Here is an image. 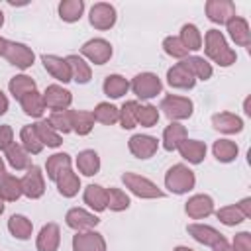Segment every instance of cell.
Listing matches in <instances>:
<instances>
[{"instance_id":"9a60e30c","label":"cell","mask_w":251,"mask_h":251,"mask_svg":"<svg viewBox=\"0 0 251 251\" xmlns=\"http://www.w3.org/2000/svg\"><path fill=\"white\" fill-rule=\"evenodd\" d=\"M73 251H106V241L102 233L94 229L76 231V235H73Z\"/></svg>"},{"instance_id":"ac0fdd59","label":"cell","mask_w":251,"mask_h":251,"mask_svg":"<svg viewBox=\"0 0 251 251\" xmlns=\"http://www.w3.org/2000/svg\"><path fill=\"white\" fill-rule=\"evenodd\" d=\"M41 63L45 67V71L59 82L67 84L71 82V71H69V65L65 61V57H59V55H41Z\"/></svg>"},{"instance_id":"f546056e","label":"cell","mask_w":251,"mask_h":251,"mask_svg":"<svg viewBox=\"0 0 251 251\" xmlns=\"http://www.w3.org/2000/svg\"><path fill=\"white\" fill-rule=\"evenodd\" d=\"M186 139V127L178 122H171L163 131V147L167 151H175Z\"/></svg>"},{"instance_id":"681fc988","label":"cell","mask_w":251,"mask_h":251,"mask_svg":"<svg viewBox=\"0 0 251 251\" xmlns=\"http://www.w3.org/2000/svg\"><path fill=\"white\" fill-rule=\"evenodd\" d=\"M231 247H233V251H251V233L249 231H239L233 237Z\"/></svg>"},{"instance_id":"c3c4849f","label":"cell","mask_w":251,"mask_h":251,"mask_svg":"<svg viewBox=\"0 0 251 251\" xmlns=\"http://www.w3.org/2000/svg\"><path fill=\"white\" fill-rule=\"evenodd\" d=\"M216 218H218L224 226H237V224H241V222L245 220L243 214L237 210L235 204H231V206H224V208L216 210Z\"/></svg>"},{"instance_id":"4dcf8cb0","label":"cell","mask_w":251,"mask_h":251,"mask_svg":"<svg viewBox=\"0 0 251 251\" xmlns=\"http://www.w3.org/2000/svg\"><path fill=\"white\" fill-rule=\"evenodd\" d=\"M20 196H24L22 192V180L14 175H4L0 178V198L4 202H16Z\"/></svg>"},{"instance_id":"e575fe53","label":"cell","mask_w":251,"mask_h":251,"mask_svg":"<svg viewBox=\"0 0 251 251\" xmlns=\"http://www.w3.org/2000/svg\"><path fill=\"white\" fill-rule=\"evenodd\" d=\"M71 127L78 135H88L94 127V116L86 110H71Z\"/></svg>"},{"instance_id":"91938a15","label":"cell","mask_w":251,"mask_h":251,"mask_svg":"<svg viewBox=\"0 0 251 251\" xmlns=\"http://www.w3.org/2000/svg\"><path fill=\"white\" fill-rule=\"evenodd\" d=\"M2 214H4V200L0 198V216H2Z\"/></svg>"},{"instance_id":"bcb514c9","label":"cell","mask_w":251,"mask_h":251,"mask_svg":"<svg viewBox=\"0 0 251 251\" xmlns=\"http://www.w3.org/2000/svg\"><path fill=\"white\" fill-rule=\"evenodd\" d=\"M47 122H49V126L57 133H69V131H73V127H71V110L51 112V116L47 118Z\"/></svg>"},{"instance_id":"e0dca14e","label":"cell","mask_w":251,"mask_h":251,"mask_svg":"<svg viewBox=\"0 0 251 251\" xmlns=\"http://www.w3.org/2000/svg\"><path fill=\"white\" fill-rule=\"evenodd\" d=\"M59 243H61V229H59V226L53 224V222L45 224L39 229L37 239H35L37 251H57L59 249Z\"/></svg>"},{"instance_id":"52a82bcc","label":"cell","mask_w":251,"mask_h":251,"mask_svg":"<svg viewBox=\"0 0 251 251\" xmlns=\"http://www.w3.org/2000/svg\"><path fill=\"white\" fill-rule=\"evenodd\" d=\"M118 20V14H116V8L108 2H96L92 8H90V14H88V22L94 29H100V31H106L110 27H114Z\"/></svg>"},{"instance_id":"ee69618b","label":"cell","mask_w":251,"mask_h":251,"mask_svg":"<svg viewBox=\"0 0 251 251\" xmlns=\"http://www.w3.org/2000/svg\"><path fill=\"white\" fill-rule=\"evenodd\" d=\"M137 106L139 102L137 100H126L124 106L120 108V116H118V122L122 124L124 129H133L137 126Z\"/></svg>"},{"instance_id":"680465c9","label":"cell","mask_w":251,"mask_h":251,"mask_svg":"<svg viewBox=\"0 0 251 251\" xmlns=\"http://www.w3.org/2000/svg\"><path fill=\"white\" fill-rule=\"evenodd\" d=\"M6 175V167H4V161H2V157H0V178Z\"/></svg>"},{"instance_id":"f6af8a7d","label":"cell","mask_w":251,"mask_h":251,"mask_svg":"<svg viewBox=\"0 0 251 251\" xmlns=\"http://www.w3.org/2000/svg\"><path fill=\"white\" fill-rule=\"evenodd\" d=\"M137 124L143 127H153L159 122V110L153 104H139L137 106Z\"/></svg>"},{"instance_id":"d4e9b609","label":"cell","mask_w":251,"mask_h":251,"mask_svg":"<svg viewBox=\"0 0 251 251\" xmlns=\"http://www.w3.org/2000/svg\"><path fill=\"white\" fill-rule=\"evenodd\" d=\"M76 169L84 176H94L100 171V157L94 149H82L76 155Z\"/></svg>"},{"instance_id":"8fae6325","label":"cell","mask_w":251,"mask_h":251,"mask_svg":"<svg viewBox=\"0 0 251 251\" xmlns=\"http://www.w3.org/2000/svg\"><path fill=\"white\" fill-rule=\"evenodd\" d=\"M65 222L75 231H86V229H94L100 224V218L84 208H71L65 214Z\"/></svg>"},{"instance_id":"7a4b0ae2","label":"cell","mask_w":251,"mask_h":251,"mask_svg":"<svg viewBox=\"0 0 251 251\" xmlns=\"http://www.w3.org/2000/svg\"><path fill=\"white\" fill-rule=\"evenodd\" d=\"M196 184V176L194 173L182 165V163H176L173 165L167 173H165V186L169 188V192L173 194H186L188 190H192Z\"/></svg>"},{"instance_id":"94428289","label":"cell","mask_w":251,"mask_h":251,"mask_svg":"<svg viewBox=\"0 0 251 251\" xmlns=\"http://www.w3.org/2000/svg\"><path fill=\"white\" fill-rule=\"evenodd\" d=\"M2 25H4V12L0 10V27H2Z\"/></svg>"},{"instance_id":"8992f818","label":"cell","mask_w":251,"mask_h":251,"mask_svg":"<svg viewBox=\"0 0 251 251\" xmlns=\"http://www.w3.org/2000/svg\"><path fill=\"white\" fill-rule=\"evenodd\" d=\"M114 49H112V43L104 37H92L88 41L82 43L80 47V57L82 59H88L90 63L94 65H104L110 61Z\"/></svg>"},{"instance_id":"4316f807","label":"cell","mask_w":251,"mask_h":251,"mask_svg":"<svg viewBox=\"0 0 251 251\" xmlns=\"http://www.w3.org/2000/svg\"><path fill=\"white\" fill-rule=\"evenodd\" d=\"M82 200H84V204H86L88 208H92L94 212H104V210H108V208H106V200H108L106 188L100 186V184H88V186L84 188Z\"/></svg>"},{"instance_id":"ab89813d","label":"cell","mask_w":251,"mask_h":251,"mask_svg":"<svg viewBox=\"0 0 251 251\" xmlns=\"http://www.w3.org/2000/svg\"><path fill=\"white\" fill-rule=\"evenodd\" d=\"M82 12H84V2L82 0H63L59 4V18L63 22H78L82 18Z\"/></svg>"},{"instance_id":"d6986e66","label":"cell","mask_w":251,"mask_h":251,"mask_svg":"<svg viewBox=\"0 0 251 251\" xmlns=\"http://www.w3.org/2000/svg\"><path fill=\"white\" fill-rule=\"evenodd\" d=\"M226 27H227L229 37L235 41V45H239V47H249L251 45V29H249V24H247L245 18L233 16L226 24Z\"/></svg>"},{"instance_id":"44dd1931","label":"cell","mask_w":251,"mask_h":251,"mask_svg":"<svg viewBox=\"0 0 251 251\" xmlns=\"http://www.w3.org/2000/svg\"><path fill=\"white\" fill-rule=\"evenodd\" d=\"M65 61L71 71V80H75L76 84H86L92 78V69L80 55H67Z\"/></svg>"},{"instance_id":"d590c367","label":"cell","mask_w":251,"mask_h":251,"mask_svg":"<svg viewBox=\"0 0 251 251\" xmlns=\"http://www.w3.org/2000/svg\"><path fill=\"white\" fill-rule=\"evenodd\" d=\"M212 153L220 163H231L239 155V147L231 139H218L212 145Z\"/></svg>"},{"instance_id":"83f0119b","label":"cell","mask_w":251,"mask_h":251,"mask_svg":"<svg viewBox=\"0 0 251 251\" xmlns=\"http://www.w3.org/2000/svg\"><path fill=\"white\" fill-rule=\"evenodd\" d=\"M8 231L16 237V239H29L31 233H33V224L29 218L22 216V214H12L10 220H8Z\"/></svg>"},{"instance_id":"7c38bea8","label":"cell","mask_w":251,"mask_h":251,"mask_svg":"<svg viewBox=\"0 0 251 251\" xmlns=\"http://www.w3.org/2000/svg\"><path fill=\"white\" fill-rule=\"evenodd\" d=\"M127 147H129V151H131L133 157H137V159H149V157H153V155L157 153L159 141H157V137H153V135L135 133V135L129 137Z\"/></svg>"},{"instance_id":"11a10c76","label":"cell","mask_w":251,"mask_h":251,"mask_svg":"<svg viewBox=\"0 0 251 251\" xmlns=\"http://www.w3.org/2000/svg\"><path fill=\"white\" fill-rule=\"evenodd\" d=\"M6 45H8V39H4L2 35H0V55L4 57V51H6Z\"/></svg>"},{"instance_id":"9c48e42d","label":"cell","mask_w":251,"mask_h":251,"mask_svg":"<svg viewBox=\"0 0 251 251\" xmlns=\"http://www.w3.org/2000/svg\"><path fill=\"white\" fill-rule=\"evenodd\" d=\"M22 180V192L24 196H27L29 200H37L43 196L45 192V178H43V173L37 165H31L27 169V173L20 178Z\"/></svg>"},{"instance_id":"ba28073f","label":"cell","mask_w":251,"mask_h":251,"mask_svg":"<svg viewBox=\"0 0 251 251\" xmlns=\"http://www.w3.org/2000/svg\"><path fill=\"white\" fill-rule=\"evenodd\" d=\"M4 59L18 67V69H29L35 61V53L31 51V47H27L25 43H18V41H8L6 51H4Z\"/></svg>"},{"instance_id":"9f6ffc18","label":"cell","mask_w":251,"mask_h":251,"mask_svg":"<svg viewBox=\"0 0 251 251\" xmlns=\"http://www.w3.org/2000/svg\"><path fill=\"white\" fill-rule=\"evenodd\" d=\"M243 108H245V114H247V116H251V106H249V98H245V102H243Z\"/></svg>"},{"instance_id":"db71d44e","label":"cell","mask_w":251,"mask_h":251,"mask_svg":"<svg viewBox=\"0 0 251 251\" xmlns=\"http://www.w3.org/2000/svg\"><path fill=\"white\" fill-rule=\"evenodd\" d=\"M212 249H214V251H233V247L227 243V239H222V241H220V243H216Z\"/></svg>"},{"instance_id":"f5cc1de1","label":"cell","mask_w":251,"mask_h":251,"mask_svg":"<svg viewBox=\"0 0 251 251\" xmlns=\"http://www.w3.org/2000/svg\"><path fill=\"white\" fill-rule=\"evenodd\" d=\"M8 104H10V102H8V96L0 90V116H4V114L8 112Z\"/></svg>"},{"instance_id":"277c9868","label":"cell","mask_w":251,"mask_h":251,"mask_svg":"<svg viewBox=\"0 0 251 251\" xmlns=\"http://www.w3.org/2000/svg\"><path fill=\"white\" fill-rule=\"evenodd\" d=\"M159 110H163V114L171 120V122H180V120H188L194 112V104L190 98L186 96H176V94H167L161 100Z\"/></svg>"},{"instance_id":"2e32d148","label":"cell","mask_w":251,"mask_h":251,"mask_svg":"<svg viewBox=\"0 0 251 251\" xmlns=\"http://www.w3.org/2000/svg\"><path fill=\"white\" fill-rule=\"evenodd\" d=\"M186 231H188V235L192 239H196L198 243L208 245V247H214L216 243H220L222 239H226L216 227L206 226V224H188L186 226Z\"/></svg>"},{"instance_id":"f1b7e54d","label":"cell","mask_w":251,"mask_h":251,"mask_svg":"<svg viewBox=\"0 0 251 251\" xmlns=\"http://www.w3.org/2000/svg\"><path fill=\"white\" fill-rule=\"evenodd\" d=\"M102 90L108 98H122L124 94H127L129 90V80L122 75H108L104 78V84H102Z\"/></svg>"},{"instance_id":"7bdbcfd3","label":"cell","mask_w":251,"mask_h":251,"mask_svg":"<svg viewBox=\"0 0 251 251\" xmlns=\"http://www.w3.org/2000/svg\"><path fill=\"white\" fill-rule=\"evenodd\" d=\"M92 116H94V122H100L104 126H112L118 122V116H120V108H116L114 104L110 102H100L94 110H92Z\"/></svg>"},{"instance_id":"4fadbf2b","label":"cell","mask_w":251,"mask_h":251,"mask_svg":"<svg viewBox=\"0 0 251 251\" xmlns=\"http://www.w3.org/2000/svg\"><path fill=\"white\" fill-rule=\"evenodd\" d=\"M206 16L214 24H227L235 14V4L231 0H208L206 2Z\"/></svg>"},{"instance_id":"836d02e7","label":"cell","mask_w":251,"mask_h":251,"mask_svg":"<svg viewBox=\"0 0 251 251\" xmlns=\"http://www.w3.org/2000/svg\"><path fill=\"white\" fill-rule=\"evenodd\" d=\"M55 184H57V190H59L61 196H65V198H73V196L78 194L80 178H78L76 173H73V171L69 169V171H65V173L55 180Z\"/></svg>"},{"instance_id":"1f68e13d","label":"cell","mask_w":251,"mask_h":251,"mask_svg":"<svg viewBox=\"0 0 251 251\" xmlns=\"http://www.w3.org/2000/svg\"><path fill=\"white\" fill-rule=\"evenodd\" d=\"M190 73H192V76L194 78H200V80H208L210 76H212V65L204 59V57H198V55H188L186 59H182L180 61Z\"/></svg>"},{"instance_id":"ffe728a7","label":"cell","mask_w":251,"mask_h":251,"mask_svg":"<svg viewBox=\"0 0 251 251\" xmlns=\"http://www.w3.org/2000/svg\"><path fill=\"white\" fill-rule=\"evenodd\" d=\"M167 82L173 88H180V90H190L196 84V78L192 76V73L182 65V63H175L169 71H167Z\"/></svg>"},{"instance_id":"7dc6e473","label":"cell","mask_w":251,"mask_h":251,"mask_svg":"<svg viewBox=\"0 0 251 251\" xmlns=\"http://www.w3.org/2000/svg\"><path fill=\"white\" fill-rule=\"evenodd\" d=\"M163 49H165L167 55H171V57H175V59H180V61L188 57V49L182 45V41H180L178 35H169V37H165V39H163Z\"/></svg>"},{"instance_id":"6f0895ef","label":"cell","mask_w":251,"mask_h":251,"mask_svg":"<svg viewBox=\"0 0 251 251\" xmlns=\"http://www.w3.org/2000/svg\"><path fill=\"white\" fill-rule=\"evenodd\" d=\"M173 251H194L192 247H186V245H178V247H175Z\"/></svg>"},{"instance_id":"5bb4252c","label":"cell","mask_w":251,"mask_h":251,"mask_svg":"<svg viewBox=\"0 0 251 251\" xmlns=\"http://www.w3.org/2000/svg\"><path fill=\"white\" fill-rule=\"evenodd\" d=\"M184 212L188 218L192 220H202L214 214V200L208 194H194L186 200L184 204Z\"/></svg>"},{"instance_id":"8d00e7d4","label":"cell","mask_w":251,"mask_h":251,"mask_svg":"<svg viewBox=\"0 0 251 251\" xmlns=\"http://www.w3.org/2000/svg\"><path fill=\"white\" fill-rule=\"evenodd\" d=\"M8 90H10V94L16 100H20L22 96H25V94H29V92L35 90V80L31 76H27V75H16V76L10 78Z\"/></svg>"},{"instance_id":"d6a6232c","label":"cell","mask_w":251,"mask_h":251,"mask_svg":"<svg viewBox=\"0 0 251 251\" xmlns=\"http://www.w3.org/2000/svg\"><path fill=\"white\" fill-rule=\"evenodd\" d=\"M20 106H22L24 114H27V116H31V118H39V120H41V116H43V112H45L43 94H39L37 90H33V92H29V94H25V96H22V98H20Z\"/></svg>"},{"instance_id":"603a6c76","label":"cell","mask_w":251,"mask_h":251,"mask_svg":"<svg viewBox=\"0 0 251 251\" xmlns=\"http://www.w3.org/2000/svg\"><path fill=\"white\" fill-rule=\"evenodd\" d=\"M176 151L180 153V157H182L184 161H188V163H192V165H198V163H202L204 157H206V143L200 141V139H188V137H186V139L176 147Z\"/></svg>"},{"instance_id":"f35d334b","label":"cell","mask_w":251,"mask_h":251,"mask_svg":"<svg viewBox=\"0 0 251 251\" xmlns=\"http://www.w3.org/2000/svg\"><path fill=\"white\" fill-rule=\"evenodd\" d=\"M20 141H22V147H24L29 155H39V153L43 151V143L39 141L33 124L22 127V131H20Z\"/></svg>"},{"instance_id":"5b68a950","label":"cell","mask_w":251,"mask_h":251,"mask_svg":"<svg viewBox=\"0 0 251 251\" xmlns=\"http://www.w3.org/2000/svg\"><path fill=\"white\" fill-rule=\"evenodd\" d=\"M129 88L133 90V94L141 100H151L157 94H161L163 90V82L155 73H139L133 76V80L129 82Z\"/></svg>"},{"instance_id":"f907efd6","label":"cell","mask_w":251,"mask_h":251,"mask_svg":"<svg viewBox=\"0 0 251 251\" xmlns=\"http://www.w3.org/2000/svg\"><path fill=\"white\" fill-rule=\"evenodd\" d=\"M14 143V131L8 124L0 126V151H6Z\"/></svg>"},{"instance_id":"74e56055","label":"cell","mask_w":251,"mask_h":251,"mask_svg":"<svg viewBox=\"0 0 251 251\" xmlns=\"http://www.w3.org/2000/svg\"><path fill=\"white\" fill-rule=\"evenodd\" d=\"M33 127H35L37 137H39V141L43 143V147H45V145H47V147H59V145L63 143L61 133H57V131L49 126L47 120H37V122L33 124Z\"/></svg>"},{"instance_id":"484cf974","label":"cell","mask_w":251,"mask_h":251,"mask_svg":"<svg viewBox=\"0 0 251 251\" xmlns=\"http://www.w3.org/2000/svg\"><path fill=\"white\" fill-rule=\"evenodd\" d=\"M71 165H73V161H71V155H69V153H55V155H51V157L47 159V163H45L47 178L55 182L65 171L71 169Z\"/></svg>"},{"instance_id":"b9f144b4","label":"cell","mask_w":251,"mask_h":251,"mask_svg":"<svg viewBox=\"0 0 251 251\" xmlns=\"http://www.w3.org/2000/svg\"><path fill=\"white\" fill-rule=\"evenodd\" d=\"M106 196H108L106 208H110L112 212H124V210H127L129 204H131L129 196H127L122 188H116V186L106 188Z\"/></svg>"},{"instance_id":"cb8c5ba5","label":"cell","mask_w":251,"mask_h":251,"mask_svg":"<svg viewBox=\"0 0 251 251\" xmlns=\"http://www.w3.org/2000/svg\"><path fill=\"white\" fill-rule=\"evenodd\" d=\"M4 155H6V161H8V165L14 169V171H27L29 167H31V163H29V153L22 147V143H12L6 151H4Z\"/></svg>"},{"instance_id":"3957f363","label":"cell","mask_w":251,"mask_h":251,"mask_svg":"<svg viewBox=\"0 0 251 251\" xmlns=\"http://www.w3.org/2000/svg\"><path fill=\"white\" fill-rule=\"evenodd\" d=\"M122 182L126 184V188L131 194H135L137 198H143V200H153V198H163L165 196V192L153 180H149L147 176H141L137 173H124Z\"/></svg>"},{"instance_id":"7402d4cb","label":"cell","mask_w":251,"mask_h":251,"mask_svg":"<svg viewBox=\"0 0 251 251\" xmlns=\"http://www.w3.org/2000/svg\"><path fill=\"white\" fill-rule=\"evenodd\" d=\"M212 126H214V129L231 135V133H239L243 129V120L231 112H218L212 116Z\"/></svg>"},{"instance_id":"60d3db41","label":"cell","mask_w":251,"mask_h":251,"mask_svg":"<svg viewBox=\"0 0 251 251\" xmlns=\"http://www.w3.org/2000/svg\"><path fill=\"white\" fill-rule=\"evenodd\" d=\"M180 41H182V45L188 49V51H198V49H202V33H200V29L194 25V24H184L182 27H180Z\"/></svg>"},{"instance_id":"30bf717a","label":"cell","mask_w":251,"mask_h":251,"mask_svg":"<svg viewBox=\"0 0 251 251\" xmlns=\"http://www.w3.org/2000/svg\"><path fill=\"white\" fill-rule=\"evenodd\" d=\"M43 102H45V108H49L53 112L69 110V106L73 104V94H71V90L63 88L61 84H49L43 92Z\"/></svg>"},{"instance_id":"6da1fadb","label":"cell","mask_w":251,"mask_h":251,"mask_svg":"<svg viewBox=\"0 0 251 251\" xmlns=\"http://www.w3.org/2000/svg\"><path fill=\"white\" fill-rule=\"evenodd\" d=\"M204 51H206V55H208L214 63H218L220 67H229V65H233V63L237 61V55H235V51L227 45L224 33H222L220 29H214V27L208 29L206 35H204Z\"/></svg>"},{"instance_id":"816d5d0a","label":"cell","mask_w":251,"mask_h":251,"mask_svg":"<svg viewBox=\"0 0 251 251\" xmlns=\"http://www.w3.org/2000/svg\"><path fill=\"white\" fill-rule=\"evenodd\" d=\"M237 210L243 214V218L247 220V218H251V196H245V198H241L237 204Z\"/></svg>"}]
</instances>
